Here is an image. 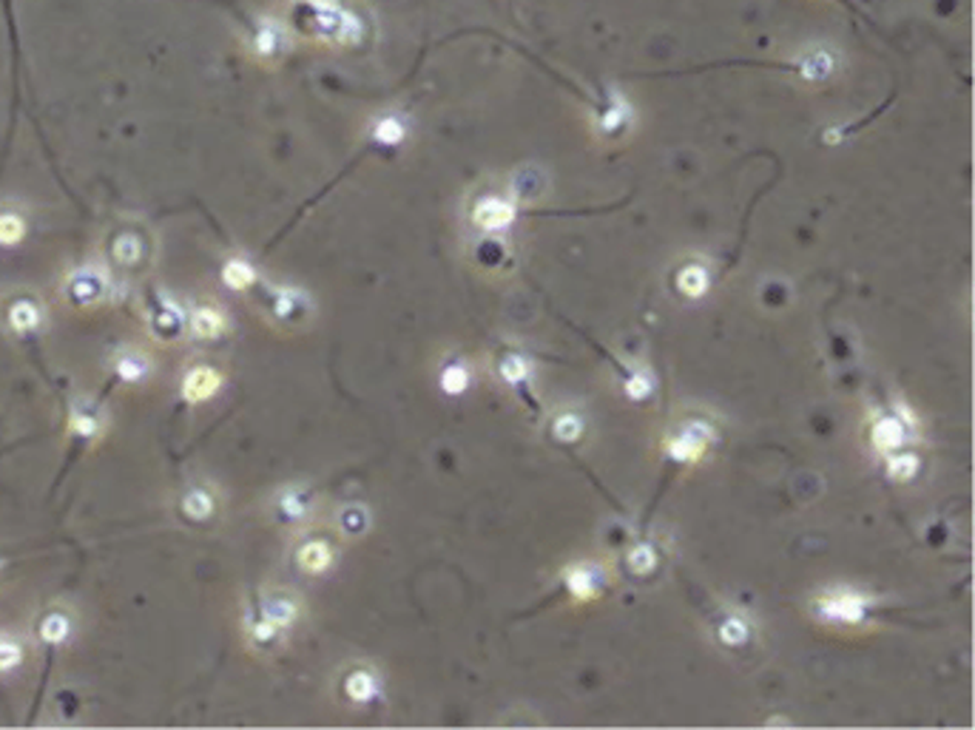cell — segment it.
Returning <instances> with one entry per match:
<instances>
[{
  "instance_id": "obj_21",
  "label": "cell",
  "mask_w": 975,
  "mask_h": 730,
  "mask_svg": "<svg viewBox=\"0 0 975 730\" xmlns=\"http://www.w3.org/2000/svg\"><path fill=\"white\" fill-rule=\"evenodd\" d=\"M566 586L575 597H584V600L594 597V591H598V574H594L589 565H575V569H569L566 574Z\"/></svg>"
},
{
  "instance_id": "obj_8",
  "label": "cell",
  "mask_w": 975,
  "mask_h": 730,
  "mask_svg": "<svg viewBox=\"0 0 975 730\" xmlns=\"http://www.w3.org/2000/svg\"><path fill=\"white\" fill-rule=\"evenodd\" d=\"M515 219V205L504 196H484L476 208H472V225L478 231H504Z\"/></svg>"
},
{
  "instance_id": "obj_2",
  "label": "cell",
  "mask_w": 975,
  "mask_h": 730,
  "mask_svg": "<svg viewBox=\"0 0 975 730\" xmlns=\"http://www.w3.org/2000/svg\"><path fill=\"white\" fill-rule=\"evenodd\" d=\"M251 611L267 619L270 626H276L282 634H288L305 617V603L288 588H270L259 594V600H256Z\"/></svg>"
},
{
  "instance_id": "obj_14",
  "label": "cell",
  "mask_w": 975,
  "mask_h": 730,
  "mask_svg": "<svg viewBox=\"0 0 975 730\" xmlns=\"http://www.w3.org/2000/svg\"><path fill=\"white\" fill-rule=\"evenodd\" d=\"M344 694L356 705H368L378 694V677L370 668H353L344 677Z\"/></svg>"
},
{
  "instance_id": "obj_6",
  "label": "cell",
  "mask_w": 975,
  "mask_h": 730,
  "mask_svg": "<svg viewBox=\"0 0 975 730\" xmlns=\"http://www.w3.org/2000/svg\"><path fill=\"white\" fill-rule=\"evenodd\" d=\"M222 384H225V378H222L220 370H213L211 364H197V367H191L182 375V384H180L182 401L191 403V407H197V403H205L213 396H220Z\"/></svg>"
},
{
  "instance_id": "obj_10",
  "label": "cell",
  "mask_w": 975,
  "mask_h": 730,
  "mask_svg": "<svg viewBox=\"0 0 975 730\" xmlns=\"http://www.w3.org/2000/svg\"><path fill=\"white\" fill-rule=\"evenodd\" d=\"M188 330L199 342H216L228 333V316L216 304H197L188 316Z\"/></svg>"
},
{
  "instance_id": "obj_13",
  "label": "cell",
  "mask_w": 975,
  "mask_h": 730,
  "mask_svg": "<svg viewBox=\"0 0 975 730\" xmlns=\"http://www.w3.org/2000/svg\"><path fill=\"white\" fill-rule=\"evenodd\" d=\"M702 450H706V426L702 424L685 426L680 435L669 441V452L674 461H694V457L702 455Z\"/></svg>"
},
{
  "instance_id": "obj_3",
  "label": "cell",
  "mask_w": 975,
  "mask_h": 730,
  "mask_svg": "<svg viewBox=\"0 0 975 730\" xmlns=\"http://www.w3.org/2000/svg\"><path fill=\"white\" fill-rule=\"evenodd\" d=\"M270 509H274V518L279 523L290 526V529H302V526L307 529V523L316 511V497H313V492H310V486L288 483L276 492Z\"/></svg>"
},
{
  "instance_id": "obj_1",
  "label": "cell",
  "mask_w": 975,
  "mask_h": 730,
  "mask_svg": "<svg viewBox=\"0 0 975 730\" xmlns=\"http://www.w3.org/2000/svg\"><path fill=\"white\" fill-rule=\"evenodd\" d=\"M293 23L307 37L330 46H356L364 35L361 20L336 0H299L293 6Z\"/></svg>"
},
{
  "instance_id": "obj_32",
  "label": "cell",
  "mask_w": 975,
  "mask_h": 730,
  "mask_svg": "<svg viewBox=\"0 0 975 730\" xmlns=\"http://www.w3.org/2000/svg\"><path fill=\"white\" fill-rule=\"evenodd\" d=\"M563 421H566V424H561V421H558V426H554V432H558L561 438H575L577 424H575V421H569V418H563Z\"/></svg>"
},
{
  "instance_id": "obj_26",
  "label": "cell",
  "mask_w": 975,
  "mask_h": 730,
  "mask_svg": "<svg viewBox=\"0 0 975 730\" xmlns=\"http://www.w3.org/2000/svg\"><path fill=\"white\" fill-rule=\"evenodd\" d=\"M720 640L728 642V645H739L748 640V623H742V619L731 617L728 623L720 626Z\"/></svg>"
},
{
  "instance_id": "obj_7",
  "label": "cell",
  "mask_w": 975,
  "mask_h": 730,
  "mask_svg": "<svg viewBox=\"0 0 975 730\" xmlns=\"http://www.w3.org/2000/svg\"><path fill=\"white\" fill-rule=\"evenodd\" d=\"M310 313V296L299 288H276L270 293V319L282 324H299Z\"/></svg>"
},
{
  "instance_id": "obj_23",
  "label": "cell",
  "mask_w": 975,
  "mask_h": 730,
  "mask_svg": "<svg viewBox=\"0 0 975 730\" xmlns=\"http://www.w3.org/2000/svg\"><path fill=\"white\" fill-rule=\"evenodd\" d=\"M9 321H12V327H15V330L29 333V330H35L37 324H40V310H37V304H35V302L20 299V302L12 304V310H9Z\"/></svg>"
},
{
  "instance_id": "obj_27",
  "label": "cell",
  "mask_w": 975,
  "mask_h": 730,
  "mask_svg": "<svg viewBox=\"0 0 975 730\" xmlns=\"http://www.w3.org/2000/svg\"><path fill=\"white\" fill-rule=\"evenodd\" d=\"M40 634H43L46 642H60L66 634H69V623H66L60 614H51L43 623V628H40Z\"/></svg>"
},
{
  "instance_id": "obj_28",
  "label": "cell",
  "mask_w": 975,
  "mask_h": 730,
  "mask_svg": "<svg viewBox=\"0 0 975 730\" xmlns=\"http://www.w3.org/2000/svg\"><path fill=\"white\" fill-rule=\"evenodd\" d=\"M500 375L507 378V381H521V378L526 375V358L523 356H507L504 361H500Z\"/></svg>"
},
{
  "instance_id": "obj_30",
  "label": "cell",
  "mask_w": 975,
  "mask_h": 730,
  "mask_svg": "<svg viewBox=\"0 0 975 730\" xmlns=\"http://www.w3.org/2000/svg\"><path fill=\"white\" fill-rule=\"evenodd\" d=\"M913 469H916L913 455H901V457H896V461H893L890 475H893V478H910V475H913Z\"/></svg>"
},
{
  "instance_id": "obj_15",
  "label": "cell",
  "mask_w": 975,
  "mask_h": 730,
  "mask_svg": "<svg viewBox=\"0 0 975 730\" xmlns=\"http://www.w3.org/2000/svg\"><path fill=\"white\" fill-rule=\"evenodd\" d=\"M370 134L378 145H401L407 140V119L401 114H378L370 126Z\"/></svg>"
},
{
  "instance_id": "obj_24",
  "label": "cell",
  "mask_w": 975,
  "mask_h": 730,
  "mask_svg": "<svg viewBox=\"0 0 975 730\" xmlns=\"http://www.w3.org/2000/svg\"><path fill=\"white\" fill-rule=\"evenodd\" d=\"M467 387H469V370L464 364H446L441 370V389L450 392V396H461Z\"/></svg>"
},
{
  "instance_id": "obj_18",
  "label": "cell",
  "mask_w": 975,
  "mask_h": 730,
  "mask_svg": "<svg viewBox=\"0 0 975 730\" xmlns=\"http://www.w3.org/2000/svg\"><path fill=\"white\" fill-rule=\"evenodd\" d=\"M105 293V276L97 273V270H80L72 279V296L80 302H97Z\"/></svg>"
},
{
  "instance_id": "obj_9",
  "label": "cell",
  "mask_w": 975,
  "mask_h": 730,
  "mask_svg": "<svg viewBox=\"0 0 975 730\" xmlns=\"http://www.w3.org/2000/svg\"><path fill=\"white\" fill-rule=\"evenodd\" d=\"M216 509H220V500H216V492L205 483H194L188 486L180 497V511L185 520L191 523H211Z\"/></svg>"
},
{
  "instance_id": "obj_16",
  "label": "cell",
  "mask_w": 975,
  "mask_h": 730,
  "mask_svg": "<svg viewBox=\"0 0 975 730\" xmlns=\"http://www.w3.org/2000/svg\"><path fill=\"white\" fill-rule=\"evenodd\" d=\"M904 432H907V426L901 424V418L887 415V418H878L876 421L871 441H873V446L878 452H893L896 446L904 443Z\"/></svg>"
},
{
  "instance_id": "obj_29",
  "label": "cell",
  "mask_w": 975,
  "mask_h": 730,
  "mask_svg": "<svg viewBox=\"0 0 975 730\" xmlns=\"http://www.w3.org/2000/svg\"><path fill=\"white\" fill-rule=\"evenodd\" d=\"M18 662H20V648L9 640H0V671L15 668Z\"/></svg>"
},
{
  "instance_id": "obj_20",
  "label": "cell",
  "mask_w": 975,
  "mask_h": 730,
  "mask_svg": "<svg viewBox=\"0 0 975 730\" xmlns=\"http://www.w3.org/2000/svg\"><path fill=\"white\" fill-rule=\"evenodd\" d=\"M182 327H188V319H185V313H182V307H180V304H174V302L168 299L166 304H162L159 313L154 316V330H157L159 335H168V339H171V335L177 333V330H182Z\"/></svg>"
},
{
  "instance_id": "obj_5",
  "label": "cell",
  "mask_w": 975,
  "mask_h": 730,
  "mask_svg": "<svg viewBox=\"0 0 975 730\" xmlns=\"http://www.w3.org/2000/svg\"><path fill=\"white\" fill-rule=\"evenodd\" d=\"M290 46V29L288 23H282L279 18H262L256 23L253 37H251V51L256 60H276L279 54Z\"/></svg>"
},
{
  "instance_id": "obj_4",
  "label": "cell",
  "mask_w": 975,
  "mask_h": 730,
  "mask_svg": "<svg viewBox=\"0 0 975 730\" xmlns=\"http://www.w3.org/2000/svg\"><path fill=\"white\" fill-rule=\"evenodd\" d=\"M819 617L824 623H839V626H853L862 623L864 611H868V600L856 591L839 588V591H828L819 597Z\"/></svg>"
},
{
  "instance_id": "obj_22",
  "label": "cell",
  "mask_w": 975,
  "mask_h": 730,
  "mask_svg": "<svg viewBox=\"0 0 975 730\" xmlns=\"http://www.w3.org/2000/svg\"><path fill=\"white\" fill-rule=\"evenodd\" d=\"M112 253H114V259H117L120 265H126V267L137 265V262L143 259V239H140L137 234H120V236L114 239Z\"/></svg>"
},
{
  "instance_id": "obj_19",
  "label": "cell",
  "mask_w": 975,
  "mask_h": 730,
  "mask_svg": "<svg viewBox=\"0 0 975 730\" xmlns=\"http://www.w3.org/2000/svg\"><path fill=\"white\" fill-rule=\"evenodd\" d=\"M336 526H338V532H342V534L359 537V534H364V532L370 529V515H368V509H364V506L350 503L344 509H338Z\"/></svg>"
},
{
  "instance_id": "obj_12",
  "label": "cell",
  "mask_w": 975,
  "mask_h": 730,
  "mask_svg": "<svg viewBox=\"0 0 975 730\" xmlns=\"http://www.w3.org/2000/svg\"><path fill=\"white\" fill-rule=\"evenodd\" d=\"M220 279H222V285L228 290L245 293L256 285V281H259V270H256L253 262L245 259V256H228V259L222 262V267H220Z\"/></svg>"
},
{
  "instance_id": "obj_31",
  "label": "cell",
  "mask_w": 975,
  "mask_h": 730,
  "mask_svg": "<svg viewBox=\"0 0 975 730\" xmlns=\"http://www.w3.org/2000/svg\"><path fill=\"white\" fill-rule=\"evenodd\" d=\"M97 418H89V415H77L74 418V429L80 432V435H86V438H91V435H97Z\"/></svg>"
},
{
  "instance_id": "obj_25",
  "label": "cell",
  "mask_w": 975,
  "mask_h": 730,
  "mask_svg": "<svg viewBox=\"0 0 975 730\" xmlns=\"http://www.w3.org/2000/svg\"><path fill=\"white\" fill-rule=\"evenodd\" d=\"M26 234V222L18 213H0V245H18Z\"/></svg>"
},
{
  "instance_id": "obj_11",
  "label": "cell",
  "mask_w": 975,
  "mask_h": 730,
  "mask_svg": "<svg viewBox=\"0 0 975 730\" xmlns=\"http://www.w3.org/2000/svg\"><path fill=\"white\" fill-rule=\"evenodd\" d=\"M336 563V549L333 543H328V540H305V543L296 549V565L310 574V577H319V574H328L333 569Z\"/></svg>"
},
{
  "instance_id": "obj_17",
  "label": "cell",
  "mask_w": 975,
  "mask_h": 730,
  "mask_svg": "<svg viewBox=\"0 0 975 730\" xmlns=\"http://www.w3.org/2000/svg\"><path fill=\"white\" fill-rule=\"evenodd\" d=\"M114 370H117L120 378H123V381L140 384V381H145L148 375H151V358L143 356L140 350H126V353H120Z\"/></svg>"
}]
</instances>
